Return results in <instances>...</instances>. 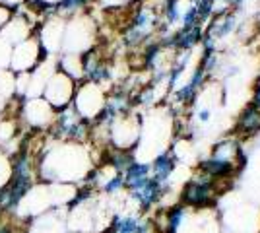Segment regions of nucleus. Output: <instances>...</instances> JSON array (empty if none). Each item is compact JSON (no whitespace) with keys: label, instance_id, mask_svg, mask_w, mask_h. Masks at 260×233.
<instances>
[{"label":"nucleus","instance_id":"obj_4","mask_svg":"<svg viewBox=\"0 0 260 233\" xmlns=\"http://www.w3.org/2000/svg\"><path fill=\"white\" fill-rule=\"evenodd\" d=\"M70 233H89V231H70Z\"/></svg>","mask_w":260,"mask_h":233},{"label":"nucleus","instance_id":"obj_3","mask_svg":"<svg viewBox=\"0 0 260 233\" xmlns=\"http://www.w3.org/2000/svg\"><path fill=\"white\" fill-rule=\"evenodd\" d=\"M2 216V214H0ZM0 233H23L14 222H8V220H0Z\"/></svg>","mask_w":260,"mask_h":233},{"label":"nucleus","instance_id":"obj_2","mask_svg":"<svg viewBox=\"0 0 260 233\" xmlns=\"http://www.w3.org/2000/svg\"><path fill=\"white\" fill-rule=\"evenodd\" d=\"M27 223H29V233H66L64 222L58 220L54 212L41 214L39 218H31L27 220Z\"/></svg>","mask_w":260,"mask_h":233},{"label":"nucleus","instance_id":"obj_1","mask_svg":"<svg viewBox=\"0 0 260 233\" xmlns=\"http://www.w3.org/2000/svg\"><path fill=\"white\" fill-rule=\"evenodd\" d=\"M221 187L217 185L216 179L208 177L200 173L198 177L186 183V187L181 192V204L184 208H194V210H208L214 200L217 198Z\"/></svg>","mask_w":260,"mask_h":233}]
</instances>
